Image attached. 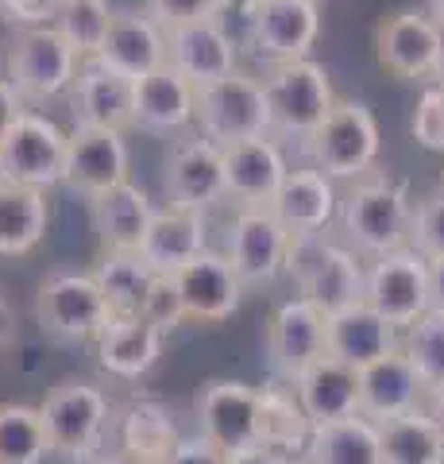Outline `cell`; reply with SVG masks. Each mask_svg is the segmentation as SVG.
Returning <instances> with one entry per match:
<instances>
[{"label": "cell", "mask_w": 444, "mask_h": 464, "mask_svg": "<svg viewBox=\"0 0 444 464\" xmlns=\"http://www.w3.org/2000/svg\"><path fill=\"white\" fill-rule=\"evenodd\" d=\"M406 244L425 259L444 256V186L410 217V240Z\"/></svg>", "instance_id": "40"}, {"label": "cell", "mask_w": 444, "mask_h": 464, "mask_svg": "<svg viewBox=\"0 0 444 464\" xmlns=\"http://www.w3.org/2000/svg\"><path fill=\"white\" fill-rule=\"evenodd\" d=\"M267 356L282 380L302 375L313 360L325 356V314L306 298L275 306L267 322Z\"/></svg>", "instance_id": "19"}, {"label": "cell", "mask_w": 444, "mask_h": 464, "mask_svg": "<svg viewBox=\"0 0 444 464\" xmlns=\"http://www.w3.org/2000/svg\"><path fill=\"white\" fill-rule=\"evenodd\" d=\"M355 380H360V414L375 426L421 406V395H425V380L410 364L402 348H391L379 360L355 368Z\"/></svg>", "instance_id": "21"}, {"label": "cell", "mask_w": 444, "mask_h": 464, "mask_svg": "<svg viewBox=\"0 0 444 464\" xmlns=\"http://www.w3.org/2000/svg\"><path fill=\"white\" fill-rule=\"evenodd\" d=\"M429 310L444 314V256L429 259Z\"/></svg>", "instance_id": "48"}, {"label": "cell", "mask_w": 444, "mask_h": 464, "mask_svg": "<svg viewBox=\"0 0 444 464\" xmlns=\"http://www.w3.org/2000/svg\"><path fill=\"white\" fill-rule=\"evenodd\" d=\"M364 302L402 333L429 310V259L410 244L375 256V264L364 271Z\"/></svg>", "instance_id": "10"}, {"label": "cell", "mask_w": 444, "mask_h": 464, "mask_svg": "<svg viewBox=\"0 0 444 464\" xmlns=\"http://www.w3.org/2000/svg\"><path fill=\"white\" fill-rule=\"evenodd\" d=\"M35 322L47 337L62 341V344H90V341H97V333L112 322V310H109L105 295L97 290L93 275L54 271L39 283Z\"/></svg>", "instance_id": "7"}, {"label": "cell", "mask_w": 444, "mask_h": 464, "mask_svg": "<svg viewBox=\"0 0 444 464\" xmlns=\"http://www.w3.org/2000/svg\"><path fill=\"white\" fill-rule=\"evenodd\" d=\"M78 464H128L120 453H101V449H97L93 457H85V460H78Z\"/></svg>", "instance_id": "50"}, {"label": "cell", "mask_w": 444, "mask_h": 464, "mask_svg": "<svg viewBox=\"0 0 444 464\" xmlns=\"http://www.w3.org/2000/svg\"><path fill=\"white\" fill-rule=\"evenodd\" d=\"M93 63L117 70L128 82L151 74V70L166 66V27L155 24L147 12H112V24Z\"/></svg>", "instance_id": "20"}, {"label": "cell", "mask_w": 444, "mask_h": 464, "mask_svg": "<svg viewBox=\"0 0 444 464\" xmlns=\"http://www.w3.org/2000/svg\"><path fill=\"white\" fill-rule=\"evenodd\" d=\"M433 82L444 85V24H437V63H433Z\"/></svg>", "instance_id": "49"}, {"label": "cell", "mask_w": 444, "mask_h": 464, "mask_svg": "<svg viewBox=\"0 0 444 464\" xmlns=\"http://www.w3.org/2000/svg\"><path fill=\"white\" fill-rule=\"evenodd\" d=\"M139 317H147V322H151L155 329H159V333H175V329L185 322L182 298H178L175 283H170V275H155V279H151Z\"/></svg>", "instance_id": "42"}, {"label": "cell", "mask_w": 444, "mask_h": 464, "mask_svg": "<svg viewBox=\"0 0 444 464\" xmlns=\"http://www.w3.org/2000/svg\"><path fill=\"white\" fill-rule=\"evenodd\" d=\"M0 35H5V12H0Z\"/></svg>", "instance_id": "53"}, {"label": "cell", "mask_w": 444, "mask_h": 464, "mask_svg": "<svg viewBox=\"0 0 444 464\" xmlns=\"http://www.w3.org/2000/svg\"><path fill=\"white\" fill-rule=\"evenodd\" d=\"M290 464H309V460H306V457H302V460H290Z\"/></svg>", "instance_id": "55"}, {"label": "cell", "mask_w": 444, "mask_h": 464, "mask_svg": "<svg viewBox=\"0 0 444 464\" xmlns=\"http://www.w3.org/2000/svg\"><path fill=\"white\" fill-rule=\"evenodd\" d=\"M194 85L178 70L159 66L132 82V128L147 136H178L194 124Z\"/></svg>", "instance_id": "23"}, {"label": "cell", "mask_w": 444, "mask_h": 464, "mask_svg": "<svg viewBox=\"0 0 444 464\" xmlns=\"http://www.w3.org/2000/svg\"><path fill=\"white\" fill-rule=\"evenodd\" d=\"M90 217H93V232L105 252H136L155 217V201L147 198L143 186L124 179L90 198Z\"/></svg>", "instance_id": "26"}, {"label": "cell", "mask_w": 444, "mask_h": 464, "mask_svg": "<svg viewBox=\"0 0 444 464\" xmlns=\"http://www.w3.org/2000/svg\"><path fill=\"white\" fill-rule=\"evenodd\" d=\"M263 97H267L270 132L290 140H309L328 116V109L336 105L333 82H328L325 66H317L313 58L279 63L263 78Z\"/></svg>", "instance_id": "4"}, {"label": "cell", "mask_w": 444, "mask_h": 464, "mask_svg": "<svg viewBox=\"0 0 444 464\" xmlns=\"http://www.w3.org/2000/svg\"><path fill=\"white\" fill-rule=\"evenodd\" d=\"M97 290L105 295L112 317H132L143 310V298H147V286L155 279V271L143 264L139 252H105L101 264L93 271Z\"/></svg>", "instance_id": "36"}, {"label": "cell", "mask_w": 444, "mask_h": 464, "mask_svg": "<svg viewBox=\"0 0 444 464\" xmlns=\"http://www.w3.org/2000/svg\"><path fill=\"white\" fill-rule=\"evenodd\" d=\"M375 54H379V66L391 70L394 78H406V82L433 78L437 20L425 8H406L386 16L375 27Z\"/></svg>", "instance_id": "17"}, {"label": "cell", "mask_w": 444, "mask_h": 464, "mask_svg": "<svg viewBox=\"0 0 444 464\" xmlns=\"http://www.w3.org/2000/svg\"><path fill=\"white\" fill-rule=\"evenodd\" d=\"M306 143L325 179H360L379 159V121L364 101L336 97V105Z\"/></svg>", "instance_id": "6"}, {"label": "cell", "mask_w": 444, "mask_h": 464, "mask_svg": "<svg viewBox=\"0 0 444 464\" xmlns=\"http://www.w3.org/2000/svg\"><path fill=\"white\" fill-rule=\"evenodd\" d=\"M194 124L202 136L213 143H236L251 136H270V116H267V97L263 82L232 70L217 82L202 85L194 93Z\"/></svg>", "instance_id": "8"}, {"label": "cell", "mask_w": 444, "mask_h": 464, "mask_svg": "<svg viewBox=\"0 0 444 464\" xmlns=\"http://www.w3.org/2000/svg\"><path fill=\"white\" fill-rule=\"evenodd\" d=\"M282 271L298 283V295L313 302L321 314L344 310L364 298V267L348 248L328 244L321 232L286 237Z\"/></svg>", "instance_id": "1"}, {"label": "cell", "mask_w": 444, "mask_h": 464, "mask_svg": "<svg viewBox=\"0 0 444 464\" xmlns=\"http://www.w3.org/2000/svg\"><path fill=\"white\" fill-rule=\"evenodd\" d=\"M170 283H175L178 298H182L185 322L221 325L240 310V298H243V283L236 279L228 256H217L209 248L197 252L190 264H182L170 275Z\"/></svg>", "instance_id": "13"}, {"label": "cell", "mask_w": 444, "mask_h": 464, "mask_svg": "<svg viewBox=\"0 0 444 464\" xmlns=\"http://www.w3.org/2000/svg\"><path fill=\"white\" fill-rule=\"evenodd\" d=\"M286 232L279 217L267 206H243L232 221V240H228V264L243 286H270L282 275Z\"/></svg>", "instance_id": "14"}, {"label": "cell", "mask_w": 444, "mask_h": 464, "mask_svg": "<svg viewBox=\"0 0 444 464\" xmlns=\"http://www.w3.org/2000/svg\"><path fill=\"white\" fill-rule=\"evenodd\" d=\"M182 433L163 402H132L117 426V453L128 464H166Z\"/></svg>", "instance_id": "32"}, {"label": "cell", "mask_w": 444, "mask_h": 464, "mask_svg": "<svg viewBox=\"0 0 444 464\" xmlns=\"http://www.w3.org/2000/svg\"><path fill=\"white\" fill-rule=\"evenodd\" d=\"M197 422H202V438L217 445L221 453L260 445L255 387L243 380H209L197 395Z\"/></svg>", "instance_id": "18"}, {"label": "cell", "mask_w": 444, "mask_h": 464, "mask_svg": "<svg viewBox=\"0 0 444 464\" xmlns=\"http://www.w3.org/2000/svg\"><path fill=\"white\" fill-rule=\"evenodd\" d=\"M8 333H12V317H8V306L0 302V341H5Z\"/></svg>", "instance_id": "52"}, {"label": "cell", "mask_w": 444, "mask_h": 464, "mask_svg": "<svg viewBox=\"0 0 444 464\" xmlns=\"http://www.w3.org/2000/svg\"><path fill=\"white\" fill-rule=\"evenodd\" d=\"M62 159L66 132L51 116L24 109L16 124L8 128V136L0 140V179L51 194L62 182Z\"/></svg>", "instance_id": "9"}, {"label": "cell", "mask_w": 444, "mask_h": 464, "mask_svg": "<svg viewBox=\"0 0 444 464\" xmlns=\"http://www.w3.org/2000/svg\"><path fill=\"white\" fill-rule=\"evenodd\" d=\"M228 5H251V0H228Z\"/></svg>", "instance_id": "54"}, {"label": "cell", "mask_w": 444, "mask_h": 464, "mask_svg": "<svg viewBox=\"0 0 444 464\" xmlns=\"http://www.w3.org/2000/svg\"><path fill=\"white\" fill-rule=\"evenodd\" d=\"M228 8V0H147V16L159 27H182L197 20H221V12Z\"/></svg>", "instance_id": "43"}, {"label": "cell", "mask_w": 444, "mask_h": 464, "mask_svg": "<svg viewBox=\"0 0 444 464\" xmlns=\"http://www.w3.org/2000/svg\"><path fill=\"white\" fill-rule=\"evenodd\" d=\"M391 348H398V329L379 310H371L364 298L325 314V356L340 360V364L364 368Z\"/></svg>", "instance_id": "24"}, {"label": "cell", "mask_w": 444, "mask_h": 464, "mask_svg": "<svg viewBox=\"0 0 444 464\" xmlns=\"http://www.w3.org/2000/svg\"><path fill=\"white\" fill-rule=\"evenodd\" d=\"M410 132H413V140H418L425 151L444 155V85L433 82L418 97V109H413Z\"/></svg>", "instance_id": "41"}, {"label": "cell", "mask_w": 444, "mask_h": 464, "mask_svg": "<svg viewBox=\"0 0 444 464\" xmlns=\"http://www.w3.org/2000/svg\"><path fill=\"white\" fill-rule=\"evenodd\" d=\"M163 190H166V201L175 209L205 213L209 206H217L224 198L221 143H213L205 136L178 143L163 167Z\"/></svg>", "instance_id": "15"}, {"label": "cell", "mask_w": 444, "mask_h": 464, "mask_svg": "<svg viewBox=\"0 0 444 464\" xmlns=\"http://www.w3.org/2000/svg\"><path fill=\"white\" fill-rule=\"evenodd\" d=\"M66 97H70L74 124L117 128V132L132 128V82L120 78L117 70L93 63V58H81L78 78Z\"/></svg>", "instance_id": "25"}, {"label": "cell", "mask_w": 444, "mask_h": 464, "mask_svg": "<svg viewBox=\"0 0 444 464\" xmlns=\"http://www.w3.org/2000/svg\"><path fill=\"white\" fill-rule=\"evenodd\" d=\"M136 252L155 275H175L197 252H205V217L194 209H175V206L155 209Z\"/></svg>", "instance_id": "30"}, {"label": "cell", "mask_w": 444, "mask_h": 464, "mask_svg": "<svg viewBox=\"0 0 444 464\" xmlns=\"http://www.w3.org/2000/svg\"><path fill=\"white\" fill-rule=\"evenodd\" d=\"M290 383L309 418V426H328V422H340V418L360 414V380H355V368L340 364L333 356L313 360Z\"/></svg>", "instance_id": "28"}, {"label": "cell", "mask_w": 444, "mask_h": 464, "mask_svg": "<svg viewBox=\"0 0 444 464\" xmlns=\"http://www.w3.org/2000/svg\"><path fill=\"white\" fill-rule=\"evenodd\" d=\"M43 433H47V449L54 457L85 460L93 457L105 441L109 430V395L90 380H66L39 402Z\"/></svg>", "instance_id": "3"}, {"label": "cell", "mask_w": 444, "mask_h": 464, "mask_svg": "<svg viewBox=\"0 0 444 464\" xmlns=\"http://www.w3.org/2000/svg\"><path fill=\"white\" fill-rule=\"evenodd\" d=\"M224 159V198H236L240 206H267L286 179V155L270 136L236 140L221 148Z\"/></svg>", "instance_id": "22"}, {"label": "cell", "mask_w": 444, "mask_h": 464, "mask_svg": "<svg viewBox=\"0 0 444 464\" xmlns=\"http://www.w3.org/2000/svg\"><path fill=\"white\" fill-rule=\"evenodd\" d=\"M51 457L43 414L32 402H0V464H43Z\"/></svg>", "instance_id": "37"}, {"label": "cell", "mask_w": 444, "mask_h": 464, "mask_svg": "<svg viewBox=\"0 0 444 464\" xmlns=\"http://www.w3.org/2000/svg\"><path fill=\"white\" fill-rule=\"evenodd\" d=\"M255 430H260V445L298 457L306 453L313 426L294 391L275 383V387H255Z\"/></svg>", "instance_id": "33"}, {"label": "cell", "mask_w": 444, "mask_h": 464, "mask_svg": "<svg viewBox=\"0 0 444 464\" xmlns=\"http://www.w3.org/2000/svg\"><path fill=\"white\" fill-rule=\"evenodd\" d=\"M163 341H166V333L155 329L147 317H139V314L112 317L93 341L97 344V364H101V372L117 375V380L136 383L159 364Z\"/></svg>", "instance_id": "27"}, {"label": "cell", "mask_w": 444, "mask_h": 464, "mask_svg": "<svg viewBox=\"0 0 444 464\" xmlns=\"http://www.w3.org/2000/svg\"><path fill=\"white\" fill-rule=\"evenodd\" d=\"M309 464H383L379 457V426L364 414L340 418L328 426H313L306 441Z\"/></svg>", "instance_id": "34"}, {"label": "cell", "mask_w": 444, "mask_h": 464, "mask_svg": "<svg viewBox=\"0 0 444 464\" xmlns=\"http://www.w3.org/2000/svg\"><path fill=\"white\" fill-rule=\"evenodd\" d=\"M336 186L333 179L313 167V170H286L282 186L275 198L267 201V209L279 217V225L298 237V232H325L328 221L336 217Z\"/></svg>", "instance_id": "29"}, {"label": "cell", "mask_w": 444, "mask_h": 464, "mask_svg": "<svg viewBox=\"0 0 444 464\" xmlns=\"http://www.w3.org/2000/svg\"><path fill=\"white\" fill-rule=\"evenodd\" d=\"M132 155H128L124 132L117 128H90L74 124V132H66V159H62V182L81 198H93L128 179Z\"/></svg>", "instance_id": "12"}, {"label": "cell", "mask_w": 444, "mask_h": 464, "mask_svg": "<svg viewBox=\"0 0 444 464\" xmlns=\"http://www.w3.org/2000/svg\"><path fill=\"white\" fill-rule=\"evenodd\" d=\"M248 8V39L270 66L309 58L321 35L317 0H251Z\"/></svg>", "instance_id": "11"}, {"label": "cell", "mask_w": 444, "mask_h": 464, "mask_svg": "<svg viewBox=\"0 0 444 464\" xmlns=\"http://www.w3.org/2000/svg\"><path fill=\"white\" fill-rule=\"evenodd\" d=\"M112 24V5L109 0H62L54 27L59 35L78 51V58H93L97 47Z\"/></svg>", "instance_id": "38"}, {"label": "cell", "mask_w": 444, "mask_h": 464, "mask_svg": "<svg viewBox=\"0 0 444 464\" xmlns=\"http://www.w3.org/2000/svg\"><path fill=\"white\" fill-rule=\"evenodd\" d=\"M425 12L433 16L437 24H444V0H425Z\"/></svg>", "instance_id": "51"}, {"label": "cell", "mask_w": 444, "mask_h": 464, "mask_svg": "<svg viewBox=\"0 0 444 464\" xmlns=\"http://www.w3.org/2000/svg\"><path fill=\"white\" fill-rule=\"evenodd\" d=\"M421 411L429 414V422H433V430L440 433V441H444V383L425 387V395H421Z\"/></svg>", "instance_id": "47"}, {"label": "cell", "mask_w": 444, "mask_h": 464, "mask_svg": "<svg viewBox=\"0 0 444 464\" xmlns=\"http://www.w3.org/2000/svg\"><path fill=\"white\" fill-rule=\"evenodd\" d=\"M166 66L178 70L194 90H202V85L240 70V51L221 20H197L166 32Z\"/></svg>", "instance_id": "16"}, {"label": "cell", "mask_w": 444, "mask_h": 464, "mask_svg": "<svg viewBox=\"0 0 444 464\" xmlns=\"http://www.w3.org/2000/svg\"><path fill=\"white\" fill-rule=\"evenodd\" d=\"M398 348L410 356V364L418 368L425 387L444 383V314L425 310L418 322L402 329V344Z\"/></svg>", "instance_id": "39"}, {"label": "cell", "mask_w": 444, "mask_h": 464, "mask_svg": "<svg viewBox=\"0 0 444 464\" xmlns=\"http://www.w3.org/2000/svg\"><path fill=\"white\" fill-rule=\"evenodd\" d=\"M51 228V201L47 190L16 186L0 179V256L20 259L32 256Z\"/></svg>", "instance_id": "31"}, {"label": "cell", "mask_w": 444, "mask_h": 464, "mask_svg": "<svg viewBox=\"0 0 444 464\" xmlns=\"http://www.w3.org/2000/svg\"><path fill=\"white\" fill-rule=\"evenodd\" d=\"M27 109V101L20 97V90L8 78H0V140L8 136V128L16 124V116Z\"/></svg>", "instance_id": "45"}, {"label": "cell", "mask_w": 444, "mask_h": 464, "mask_svg": "<svg viewBox=\"0 0 444 464\" xmlns=\"http://www.w3.org/2000/svg\"><path fill=\"white\" fill-rule=\"evenodd\" d=\"M78 51L59 35L54 24L20 27L8 47V82L27 105H47V101L66 97L78 78Z\"/></svg>", "instance_id": "5"}, {"label": "cell", "mask_w": 444, "mask_h": 464, "mask_svg": "<svg viewBox=\"0 0 444 464\" xmlns=\"http://www.w3.org/2000/svg\"><path fill=\"white\" fill-rule=\"evenodd\" d=\"M383 464H444V441L421 406L379 422Z\"/></svg>", "instance_id": "35"}, {"label": "cell", "mask_w": 444, "mask_h": 464, "mask_svg": "<svg viewBox=\"0 0 444 464\" xmlns=\"http://www.w3.org/2000/svg\"><path fill=\"white\" fill-rule=\"evenodd\" d=\"M290 460L294 457L267 445H248V449H236V453H224V464H290Z\"/></svg>", "instance_id": "46"}, {"label": "cell", "mask_w": 444, "mask_h": 464, "mask_svg": "<svg viewBox=\"0 0 444 464\" xmlns=\"http://www.w3.org/2000/svg\"><path fill=\"white\" fill-rule=\"evenodd\" d=\"M340 213V228L355 248L367 256H383L394 252L410 240V194L402 182L391 179H371V182H355L344 201H336Z\"/></svg>", "instance_id": "2"}, {"label": "cell", "mask_w": 444, "mask_h": 464, "mask_svg": "<svg viewBox=\"0 0 444 464\" xmlns=\"http://www.w3.org/2000/svg\"><path fill=\"white\" fill-rule=\"evenodd\" d=\"M166 464H224V453L205 438H182Z\"/></svg>", "instance_id": "44"}]
</instances>
